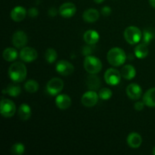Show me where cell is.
Returning <instances> with one entry per match:
<instances>
[{"label":"cell","instance_id":"cell-28","mask_svg":"<svg viewBox=\"0 0 155 155\" xmlns=\"http://www.w3.org/2000/svg\"><path fill=\"white\" fill-rule=\"evenodd\" d=\"M45 58L48 63H54L58 58L57 51L54 48H48L45 52Z\"/></svg>","mask_w":155,"mask_h":155},{"label":"cell","instance_id":"cell-37","mask_svg":"<svg viewBox=\"0 0 155 155\" xmlns=\"http://www.w3.org/2000/svg\"><path fill=\"white\" fill-rule=\"evenodd\" d=\"M93 1L95 2H96V3H98V4H100V3L103 2H104V0H93Z\"/></svg>","mask_w":155,"mask_h":155},{"label":"cell","instance_id":"cell-21","mask_svg":"<svg viewBox=\"0 0 155 155\" xmlns=\"http://www.w3.org/2000/svg\"><path fill=\"white\" fill-rule=\"evenodd\" d=\"M121 76L123 78L127 80H131L135 78L136 75V68L130 64H126L121 69Z\"/></svg>","mask_w":155,"mask_h":155},{"label":"cell","instance_id":"cell-38","mask_svg":"<svg viewBox=\"0 0 155 155\" xmlns=\"http://www.w3.org/2000/svg\"><path fill=\"white\" fill-rule=\"evenodd\" d=\"M152 154H154V155H155V147L154 148H153V150H152Z\"/></svg>","mask_w":155,"mask_h":155},{"label":"cell","instance_id":"cell-7","mask_svg":"<svg viewBox=\"0 0 155 155\" xmlns=\"http://www.w3.org/2000/svg\"><path fill=\"white\" fill-rule=\"evenodd\" d=\"M104 80L110 86H117L121 80V73L115 68H109L104 73Z\"/></svg>","mask_w":155,"mask_h":155},{"label":"cell","instance_id":"cell-36","mask_svg":"<svg viewBox=\"0 0 155 155\" xmlns=\"http://www.w3.org/2000/svg\"><path fill=\"white\" fill-rule=\"evenodd\" d=\"M149 3L153 8H155V0H149Z\"/></svg>","mask_w":155,"mask_h":155},{"label":"cell","instance_id":"cell-26","mask_svg":"<svg viewBox=\"0 0 155 155\" xmlns=\"http://www.w3.org/2000/svg\"><path fill=\"white\" fill-rule=\"evenodd\" d=\"M155 36V32L152 28H145L142 32V42L147 45L153 40Z\"/></svg>","mask_w":155,"mask_h":155},{"label":"cell","instance_id":"cell-15","mask_svg":"<svg viewBox=\"0 0 155 155\" xmlns=\"http://www.w3.org/2000/svg\"><path fill=\"white\" fill-rule=\"evenodd\" d=\"M85 83L88 89L90 90L95 91L101 86V80L96 74H89V75L86 76Z\"/></svg>","mask_w":155,"mask_h":155},{"label":"cell","instance_id":"cell-13","mask_svg":"<svg viewBox=\"0 0 155 155\" xmlns=\"http://www.w3.org/2000/svg\"><path fill=\"white\" fill-rule=\"evenodd\" d=\"M58 11L61 16L64 18H70L76 14L77 8L74 3L65 2L60 6Z\"/></svg>","mask_w":155,"mask_h":155},{"label":"cell","instance_id":"cell-14","mask_svg":"<svg viewBox=\"0 0 155 155\" xmlns=\"http://www.w3.org/2000/svg\"><path fill=\"white\" fill-rule=\"evenodd\" d=\"M71 98L69 95L66 94H59L55 98V104L61 110H66L69 108L71 105Z\"/></svg>","mask_w":155,"mask_h":155},{"label":"cell","instance_id":"cell-4","mask_svg":"<svg viewBox=\"0 0 155 155\" xmlns=\"http://www.w3.org/2000/svg\"><path fill=\"white\" fill-rule=\"evenodd\" d=\"M124 36L128 43L130 45H135L139 43L142 38V32L136 26H130L125 29Z\"/></svg>","mask_w":155,"mask_h":155},{"label":"cell","instance_id":"cell-1","mask_svg":"<svg viewBox=\"0 0 155 155\" xmlns=\"http://www.w3.org/2000/svg\"><path fill=\"white\" fill-rule=\"evenodd\" d=\"M27 71L25 65L20 61H16L11 64L8 68V76L12 82L21 83L27 77Z\"/></svg>","mask_w":155,"mask_h":155},{"label":"cell","instance_id":"cell-5","mask_svg":"<svg viewBox=\"0 0 155 155\" xmlns=\"http://www.w3.org/2000/svg\"><path fill=\"white\" fill-rule=\"evenodd\" d=\"M0 113L2 117L5 118H10L16 113V106L15 103L10 99L2 98L0 104Z\"/></svg>","mask_w":155,"mask_h":155},{"label":"cell","instance_id":"cell-2","mask_svg":"<svg viewBox=\"0 0 155 155\" xmlns=\"http://www.w3.org/2000/svg\"><path fill=\"white\" fill-rule=\"evenodd\" d=\"M107 60L112 66L120 67L127 61V54L124 49L115 47L108 51L107 54Z\"/></svg>","mask_w":155,"mask_h":155},{"label":"cell","instance_id":"cell-27","mask_svg":"<svg viewBox=\"0 0 155 155\" xmlns=\"http://www.w3.org/2000/svg\"><path fill=\"white\" fill-rule=\"evenodd\" d=\"M39 87V83L34 80H27L24 84V89L27 92H30V93H34V92H37Z\"/></svg>","mask_w":155,"mask_h":155},{"label":"cell","instance_id":"cell-11","mask_svg":"<svg viewBox=\"0 0 155 155\" xmlns=\"http://www.w3.org/2000/svg\"><path fill=\"white\" fill-rule=\"evenodd\" d=\"M19 57L23 61L32 62L37 58L38 53L35 48H32V47L25 46L21 48L19 53Z\"/></svg>","mask_w":155,"mask_h":155},{"label":"cell","instance_id":"cell-6","mask_svg":"<svg viewBox=\"0 0 155 155\" xmlns=\"http://www.w3.org/2000/svg\"><path fill=\"white\" fill-rule=\"evenodd\" d=\"M64 88V82L61 78L54 77L47 83L46 91L51 96L59 95Z\"/></svg>","mask_w":155,"mask_h":155},{"label":"cell","instance_id":"cell-8","mask_svg":"<svg viewBox=\"0 0 155 155\" xmlns=\"http://www.w3.org/2000/svg\"><path fill=\"white\" fill-rule=\"evenodd\" d=\"M98 93L94 90H89L83 94L81 98V102L85 107H92L98 103Z\"/></svg>","mask_w":155,"mask_h":155},{"label":"cell","instance_id":"cell-33","mask_svg":"<svg viewBox=\"0 0 155 155\" xmlns=\"http://www.w3.org/2000/svg\"><path fill=\"white\" fill-rule=\"evenodd\" d=\"M101 13L103 16L107 17L111 14V8L109 7V6H104V7L101 8Z\"/></svg>","mask_w":155,"mask_h":155},{"label":"cell","instance_id":"cell-9","mask_svg":"<svg viewBox=\"0 0 155 155\" xmlns=\"http://www.w3.org/2000/svg\"><path fill=\"white\" fill-rule=\"evenodd\" d=\"M55 70L60 75L68 77L74 71V67L71 62L66 60H61L56 64Z\"/></svg>","mask_w":155,"mask_h":155},{"label":"cell","instance_id":"cell-17","mask_svg":"<svg viewBox=\"0 0 155 155\" xmlns=\"http://www.w3.org/2000/svg\"><path fill=\"white\" fill-rule=\"evenodd\" d=\"M100 36L99 33L94 30H89L85 32L83 34V40L86 44L89 45H95L99 41Z\"/></svg>","mask_w":155,"mask_h":155},{"label":"cell","instance_id":"cell-32","mask_svg":"<svg viewBox=\"0 0 155 155\" xmlns=\"http://www.w3.org/2000/svg\"><path fill=\"white\" fill-rule=\"evenodd\" d=\"M27 15L30 18H36L39 15V11L36 8H31L27 11Z\"/></svg>","mask_w":155,"mask_h":155},{"label":"cell","instance_id":"cell-24","mask_svg":"<svg viewBox=\"0 0 155 155\" xmlns=\"http://www.w3.org/2000/svg\"><path fill=\"white\" fill-rule=\"evenodd\" d=\"M6 92L11 97H18L21 95V88L18 83H15L13 82L12 83L9 84L5 89V90L3 91V93Z\"/></svg>","mask_w":155,"mask_h":155},{"label":"cell","instance_id":"cell-10","mask_svg":"<svg viewBox=\"0 0 155 155\" xmlns=\"http://www.w3.org/2000/svg\"><path fill=\"white\" fill-rule=\"evenodd\" d=\"M12 44L17 48H22L26 46L28 42V37L25 32L22 30H18L12 36Z\"/></svg>","mask_w":155,"mask_h":155},{"label":"cell","instance_id":"cell-34","mask_svg":"<svg viewBox=\"0 0 155 155\" xmlns=\"http://www.w3.org/2000/svg\"><path fill=\"white\" fill-rule=\"evenodd\" d=\"M145 105V104L144 101H136L134 104V108L136 109V110H138V111H140V110H143Z\"/></svg>","mask_w":155,"mask_h":155},{"label":"cell","instance_id":"cell-22","mask_svg":"<svg viewBox=\"0 0 155 155\" xmlns=\"http://www.w3.org/2000/svg\"><path fill=\"white\" fill-rule=\"evenodd\" d=\"M18 117L22 120H28L32 114V110L27 104H21L18 108Z\"/></svg>","mask_w":155,"mask_h":155},{"label":"cell","instance_id":"cell-20","mask_svg":"<svg viewBox=\"0 0 155 155\" xmlns=\"http://www.w3.org/2000/svg\"><path fill=\"white\" fill-rule=\"evenodd\" d=\"M142 101L149 107H155V87L149 89L143 95Z\"/></svg>","mask_w":155,"mask_h":155},{"label":"cell","instance_id":"cell-23","mask_svg":"<svg viewBox=\"0 0 155 155\" xmlns=\"http://www.w3.org/2000/svg\"><path fill=\"white\" fill-rule=\"evenodd\" d=\"M148 48L146 44L145 43H139L135 47L134 49V54L136 55V58L139 59H143L145 58H146L148 56Z\"/></svg>","mask_w":155,"mask_h":155},{"label":"cell","instance_id":"cell-16","mask_svg":"<svg viewBox=\"0 0 155 155\" xmlns=\"http://www.w3.org/2000/svg\"><path fill=\"white\" fill-rule=\"evenodd\" d=\"M27 12L22 6H16L12 10L10 14L11 18L15 22H21L26 18Z\"/></svg>","mask_w":155,"mask_h":155},{"label":"cell","instance_id":"cell-25","mask_svg":"<svg viewBox=\"0 0 155 155\" xmlns=\"http://www.w3.org/2000/svg\"><path fill=\"white\" fill-rule=\"evenodd\" d=\"M18 53L15 48H7L3 51L2 57L4 60L8 62L15 61L18 58Z\"/></svg>","mask_w":155,"mask_h":155},{"label":"cell","instance_id":"cell-3","mask_svg":"<svg viewBox=\"0 0 155 155\" xmlns=\"http://www.w3.org/2000/svg\"><path fill=\"white\" fill-rule=\"evenodd\" d=\"M83 67L89 74H97L101 71L102 63L98 58L89 55L86 56L83 61Z\"/></svg>","mask_w":155,"mask_h":155},{"label":"cell","instance_id":"cell-35","mask_svg":"<svg viewBox=\"0 0 155 155\" xmlns=\"http://www.w3.org/2000/svg\"><path fill=\"white\" fill-rule=\"evenodd\" d=\"M58 13H59V11H58L57 8H54V7H51L48 12V14L49 15V16L52 17V18L57 16V15Z\"/></svg>","mask_w":155,"mask_h":155},{"label":"cell","instance_id":"cell-18","mask_svg":"<svg viewBox=\"0 0 155 155\" xmlns=\"http://www.w3.org/2000/svg\"><path fill=\"white\" fill-rule=\"evenodd\" d=\"M127 144L132 148H138L142 143V136L137 133H131L127 139Z\"/></svg>","mask_w":155,"mask_h":155},{"label":"cell","instance_id":"cell-19","mask_svg":"<svg viewBox=\"0 0 155 155\" xmlns=\"http://www.w3.org/2000/svg\"><path fill=\"white\" fill-rule=\"evenodd\" d=\"M100 13L95 8H88L83 14V19L87 23H94L98 21Z\"/></svg>","mask_w":155,"mask_h":155},{"label":"cell","instance_id":"cell-31","mask_svg":"<svg viewBox=\"0 0 155 155\" xmlns=\"http://www.w3.org/2000/svg\"><path fill=\"white\" fill-rule=\"evenodd\" d=\"M92 45H89V44H87V45L83 46V49H82V54H83V55L86 56H86L91 55V54L93 52V48H92Z\"/></svg>","mask_w":155,"mask_h":155},{"label":"cell","instance_id":"cell-29","mask_svg":"<svg viewBox=\"0 0 155 155\" xmlns=\"http://www.w3.org/2000/svg\"><path fill=\"white\" fill-rule=\"evenodd\" d=\"M25 146L21 142H17L12 145L11 148V153L15 155H21L24 153Z\"/></svg>","mask_w":155,"mask_h":155},{"label":"cell","instance_id":"cell-12","mask_svg":"<svg viewBox=\"0 0 155 155\" xmlns=\"http://www.w3.org/2000/svg\"><path fill=\"white\" fill-rule=\"evenodd\" d=\"M127 95L130 99L139 100L142 95V89L137 83H131L126 89Z\"/></svg>","mask_w":155,"mask_h":155},{"label":"cell","instance_id":"cell-30","mask_svg":"<svg viewBox=\"0 0 155 155\" xmlns=\"http://www.w3.org/2000/svg\"><path fill=\"white\" fill-rule=\"evenodd\" d=\"M112 91L108 88H103L98 92V96L101 100H108L112 97Z\"/></svg>","mask_w":155,"mask_h":155}]
</instances>
